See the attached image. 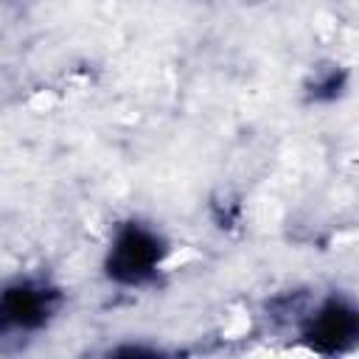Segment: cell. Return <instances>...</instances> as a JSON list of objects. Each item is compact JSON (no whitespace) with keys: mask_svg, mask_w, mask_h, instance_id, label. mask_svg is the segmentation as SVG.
Segmentation results:
<instances>
[{"mask_svg":"<svg viewBox=\"0 0 359 359\" xmlns=\"http://www.w3.org/2000/svg\"><path fill=\"white\" fill-rule=\"evenodd\" d=\"M157 261H160L157 238L135 227L118 238L115 252H112V272L123 280H140L154 269Z\"/></svg>","mask_w":359,"mask_h":359,"instance_id":"cell-1","label":"cell"},{"mask_svg":"<svg viewBox=\"0 0 359 359\" xmlns=\"http://www.w3.org/2000/svg\"><path fill=\"white\" fill-rule=\"evenodd\" d=\"M50 311V294L45 289L20 286L3 294L0 300V328L3 331H25L39 325Z\"/></svg>","mask_w":359,"mask_h":359,"instance_id":"cell-2","label":"cell"},{"mask_svg":"<svg viewBox=\"0 0 359 359\" xmlns=\"http://www.w3.org/2000/svg\"><path fill=\"white\" fill-rule=\"evenodd\" d=\"M353 331H356L353 311H348V309H342V306H328V309L314 320L311 339H314V342H328V348H337V345H342L345 339H351Z\"/></svg>","mask_w":359,"mask_h":359,"instance_id":"cell-3","label":"cell"}]
</instances>
